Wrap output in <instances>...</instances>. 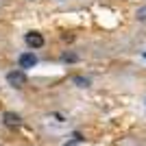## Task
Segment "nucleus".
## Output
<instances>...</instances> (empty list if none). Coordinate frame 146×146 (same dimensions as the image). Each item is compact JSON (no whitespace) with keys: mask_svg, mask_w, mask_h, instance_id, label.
Masks as SVG:
<instances>
[{"mask_svg":"<svg viewBox=\"0 0 146 146\" xmlns=\"http://www.w3.org/2000/svg\"><path fill=\"white\" fill-rule=\"evenodd\" d=\"M7 81H9V85H13V87H22V85H26V74L22 72V70H13V72H9L7 74Z\"/></svg>","mask_w":146,"mask_h":146,"instance_id":"1","label":"nucleus"},{"mask_svg":"<svg viewBox=\"0 0 146 146\" xmlns=\"http://www.w3.org/2000/svg\"><path fill=\"white\" fill-rule=\"evenodd\" d=\"M37 63V57L33 55V52H22L20 55V68L22 70H29V68H33Z\"/></svg>","mask_w":146,"mask_h":146,"instance_id":"2","label":"nucleus"},{"mask_svg":"<svg viewBox=\"0 0 146 146\" xmlns=\"http://www.w3.org/2000/svg\"><path fill=\"white\" fill-rule=\"evenodd\" d=\"M26 44H29L31 48H42L44 46V37L39 33H29L26 35Z\"/></svg>","mask_w":146,"mask_h":146,"instance_id":"3","label":"nucleus"},{"mask_svg":"<svg viewBox=\"0 0 146 146\" xmlns=\"http://www.w3.org/2000/svg\"><path fill=\"white\" fill-rule=\"evenodd\" d=\"M2 118H5V124H7V127H11V129L20 124V116H18V113H11V111H7Z\"/></svg>","mask_w":146,"mask_h":146,"instance_id":"4","label":"nucleus"},{"mask_svg":"<svg viewBox=\"0 0 146 146\" xmlns=\"http://www.w3.org/2000/svg\"><path fill=\"white\" fill-rule=\"evenodd\" d=\"M74 81H76V83H79L81 87H85L87 83H90V81H87V79H81V76H76V79H74Z\"/></svg>","mask_w":146,"mask_h":146,"instance_id":"5","label":"nucleus"}]
</instances>
